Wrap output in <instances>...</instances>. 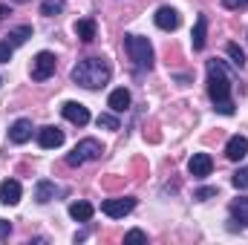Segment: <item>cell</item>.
Wrapping results in <instances>:
<instances>
[{
    "mask_svg": "<svg viewBox=\"0 0 248 245\" xmlns=\"http://www.w3.org/2000/svg\"><path fill=\"white\" fill-rule=\"evenodd\" d=\"M187 170H190L193 179H205V176H211V170H214V159H211L208 153H193L190 162H187Z\"/></svg>",
    "mask_w": 248,
    "mask_h": 245,
    "instance_id": "obj_7",
    "label": "cell"
},
{
    "mask_svg": "<svg viewBox=\"0 0 248 245\" xmlns=\"http://www.w3.org/2000/svg\"><path fill=\"white\" fill-rule=\"evenodd\" d=\"M69 216L75 222H90L93 219V205L90 202H72L69 205Z\"/></svg>",
    "mask_w": 248,
    "mask_h": 245,
    "instance_id": "obj_19",
    "label": "cell"
},
{
    "mask_svg": "<svg viewBox=\"0 0 248 245\" xmlns=\"http://www.w3.org/2000/svg\"><path fill=\"white\" fill-rule=\"evenodd\" d=\"M95 122H98V127H104V130H119V127H122L119 119H116V116H110V113H101Z\"/></svg>",
    "mask_w": 248,
    "mask_h": 245,
    "instance_id": "obj_22",
    "label": "cell"
},
{
    "mask_svg": "<svg viewBox=\"0 0 248 245\" xmlns=\"http://www.w3.org/2000/svg\"><path fill=\"white\" fill-rule=\"evenodd\" d=\"M75 35H78L81 41H87V44H90V41H95V20H93V17L78 20V23H75Z\"/></svg>",
    "mask_w": 248,
    "mask_h": 245,
    "instance_id": "obj_20",
    "label": "cell"
},
{
    "mask_svg": "<svg viewBox=\"0 0 248 245\" xmlns=\"http://www.w3.org/2000/svg\"><path fill=\"white\" fill-rule=\"evenodd\" d=\"M0 202L3 205H17L20 202V182L17 179H3L0 182Z\"/></svg>",
    "mask_w": 248,
    "mask_h": 245,
    "instance_id": "obj_13",
    "label": "cell"
},
{
    "mask_svg": "<svg viewBox=\"0 0 248 245\" xmlns=\"http://www.w3.org/2000/svg\"><path fill=\"white\" fill-rule=\"evenodd\" d=\"M15 3H26V0H15Z\"/></svg>",
    "mask_w": 248,
    "mask_h": 245,
    "instance_id": "obj_31",
    "label": "cell"
},
{
    "mask_svg": "<svg viewBox=\"0 0 248 245\" xmlns=\"http://www.w3.org/2000/svg\"><path fill=\"white\" fill-rule=\"evenodd\" d=\"M9 234H12V225H9L6 219H0V240H6Z\"/></svg>",
    "mask_w": 248,
    "mask_h": 245,
    "instance_id": "obj_29",
    "label": "cell"
},
{
    "mask_svg": "<svg viewBox=\"0 0 248 245\" xmlns=\"http://www.w3.org/2000/svg\"><path fill=\"white\" fill-rule=\"evenodd\" d=\"M144 240H147V234H144V231H139V228H136V231H130V234H124V243H144Z\"/></svg>",
    "mask_w": 248,
    "mask_h": 245,
    "instance_id": "obj_25",
    "label": "cell"
},
{
    "mask_svg": "<svg viewBox=\"0 0 248 245\" xmlns=\"http://www.w3.org/2000/svg\"><path fill=\"white\" fill-rule=\"evenodd\" d=\"M63 0H44L41 3V15H46V17H55V15H61L63 12Z\"/></svg>",
    "mask_w": 248,
    "mask_h": 245,
    "instance_id": "obj_21",
    "label": "cell"
},
{
    "mask_svg": "<svg viewBox=\"0 0 248 245\" xmlns=\"http://www.w3.org/2000/svg\"><path fill=\"white\" fill-rule=\"evenodd\" d=\"M231 182H234L237 190H246V187H248V168H240V170L234 173V179H231Z\"/></svg>",
    "mask_w": 248,
    "mask_h": 245,
    "instance_id": "obj_24",
    "label": "cell"
},
{
    "mask_svg": "<svg viewBox=\"0 0 248 245\" xmlns=\"http://www.w3.org/2000/svg\"><path fill=\"white\" fill-rule=\"evenodd\" d=\"M205 35H208V17H205V15H199V17H196V26H193V35H190V44H193V49H196V52H199V49H205V41H208Z\"/></svg>",
    "mask_w": 248,
    "mask_h": 245,
    "instance_id": "obj_14",
    "label": "cell"
},
{
    "mask_svg": "<svg viewBox=\"0 0 248 245\" xmlns=\"http://www.w3.org/2000/svg\"><path fill=\"white\" fill-rule=\"evenodd\" d=\"M113 69L104 58H84L72 66V81L84 90H101L107 81H110Z\"/></svg>",
    "mask_w": 248,
    "mask_h": 245,
    "instance_id": "obj_2",
    "label": "cell"
},
{
    "mask_svg": "<svg viewBox=\"0 0 248 245\" xmlns=\"http://www.w3.org/2000/svg\"><path fill=\"white\" fill-rule=\"evenodd\" d=\"M63 119L72 124H78V127H84V124H90V110L84 107V104H78V101H66L61 107Z\"/></svg>",
    "mask_w": 248,
    "mask_h": 245,
    "instance_id": "obj_8",
    "label": "cell"
},
{
    "mask_svg": "<svg viewBox=\"0 0 248 245\" xmlns=\"http://www.w3.org/2000/svg\"><path fill=\"white\" fill-rule=\"evenodd\" d=\"M156 26H159V29H165V32L179 29V12H176V9H170V6H162V9L156 12Z\"/></svg>",
    "mask_w": 248,
    "mask_h": 245,
    "instance_id": "obj_10",
    "label": "cell"
},
{
    "mask_svg": "<svg viewBox=\"0 0 248 245\" xmlns=\"http://www.w3.org/2000/svg\"><path fill=\"white\" fill-rule=\"evenodd\" d=\"M228 55H231V61L237 63V66H246V52L237 44H228Z\"/></svg>",
    "mask_w": 248,
    "mask_h": 245,
    "instance_id": "obj_23",
    "label": "cell"
},
{
    "mask_svg": "<svg viewBox=\"0 0 248 245\" xmlns=\"http://www.w3.org/2000/svg\"><path fill=\"white\" fill-rule=\"evenodd\" d=\"M222 6H225V9H246L248 0H222Z\"/></svg>",
    "mask_w": 248,
    "mask_h": 245,
    "instance_id": "obj_28",
    "label": "cell"
},
{
    "mask_svg": "<svg viewBox=\"0 0 248 245\" xmlns=\"http://www.w3.org/2000/svg\"><path fill=\"white\" fill-rule=\"evenodd\" d=\"M101 156V144L95 141V138H81L75 147H72V153L66 156V165L69 168H81V165H87V162H93V159H98Z\"/></svg>",
    "mask_w": 248,
    "mask_h": 245,
    "instance_id": "obj_4",
    "label": "cell"
},
{
    "mask_svg": "<svg viewBox=\"0 0 248 245\" xmlns=\"http://www.w3.org/2000/svg\"><path fill=\"white\" fill-rule=\"evenodd\" d=\"M231 216H234V222L248 228V196H240V199L231 202Z\"/></svg>",
    "mask_w": 248,
    "mask_h": 245,
    "instance_id": "obj_17",
    "label": "cell"
},
{
    "mask_svg": "<svg viewBox=\"0 0 248 245\" xmlns=\"http://www.w3.org/2000/svg\"><path fill=\"white\" fill-rule=\"evenodd\" d=\"M29 138H32V122H29V119H17V122L9 127V141L26 144Z\"/></svg>",
    "mask_w": 248,
    "mask_h": 245,
    "instance_id": "obj_11",
    "label": "cell"
},
{
    "mask_svg": "<svg viewBox=\"0 0 248 245\" xmlns=\"http://www.w3.org/2000/svg\"><path fill=\"white\" fill-rule=\"evenodd\" d=\"M133 208H136V199L133 196H119V199H104L101 202V214H107L110 219H122Z\"/></svg>",
    "mask_w": 248,
    "mask_h": 245,
    "instance_id": "obj_5",
    "label": "cell"
},
{
    "mask_svg": "<svg viewBox=\"0 0 248 245\" xmlns=\"http://www.w3.org/2000/svg\"><path fill=\"white\" fill-rule=\"evenodd\" d=\"M225 156H228L231 162L246 159V156H248V138H246V136H231V138H228V144H225Z\"/></svg>",
    "mask_w": 248,
    "mask_h": 245,
    "instance_id": "obj_12",
    "label": "cell"
},
{
    "mask_svg": "<svg viewBox=\"0 0 248 245\" xmlns=\"http://www.w3.org/2000/svg\"><path fill=\"white\" fill-rule=\"evenodd\" d=\"M208 95L214 101V110L222 116H234V98H231V78L225 75V66L217 61H208Z\"/></svg>",
    "mask_w": 248,
    "mask_h": 245,
    "instance_id": "obj_1",
    "label": "cell"
},
{
    "mask_svg": "<svg viewBox=\"0 0 248 245\" xmlns=\"http://www.w3.org/2000/svg\"><path fill=\"white\" fill-rule=\"evenodd\" d=\"M38 144H41L44 150L61 147L63 144V130H58V127H41V130H38Z\"/></svg>",
    "mask_w": 248,
    "mask_h": 245,
    "instance_id": "obj_9",
    "label": "cell"
},
{
    "mask_svg": "<svg viewBox=\"0 0 248 245\" xmlns=\"http://www.w3.org/2000/svg\"><path fill=\"white\" fill-rule=\"evenodd\" d=\"M29 38H32V26H17V29H9L6 44H9V46H23Z\"/></svg>",
    "mask_w": 248,
    "mask_h": 245,
    "instance_id": "obj_18",
    "label": "cell"
},
{
    "mask_svg": "<svg viewBox=\"0 0 248 245\" xmlns=\"http://www.w3.org/2000/svg\"><path fill=\"white\" fill-rule=\"evenodd\" d=\"M211 196H217V187H202V190H196V199H199V202H205V199H211Z\"/></svg>",
    "mask_w": 248,
    "mask_h": 245,
    "instance_id": "obj_27",
    "label": "cell"
},
{
    "mask_svg": "<svg viewBox=\"0 0 248 245\" xmlns=\"http://www.w3.org/2000/svg\"><path fill=\"white\" fill-rule=\"evenodd\" d=\"M55 193H58V187H55V182H49V179H41V182L35 184V199H38L41 205L52 202V199H55Z\"/></svg>",
    "mask_w": 248,
    "mask_h": 245,
    "instance_id": "obj_16",
    "label": "cell"
},
{
    "mask_svg": "<svg viewBox=\"0 0 248 245\" xmlns=\"http://www.w3.org/2000/svg\"><path fill=\"white\" fill-rule=\"evenodd\" d=\"M124 46L130 52V61L136 63V69H150L153 66V46L147 38L141 35H127L124 38Z\"/></svg>",
    "mask_w": 248,
    "mask_h": 245,
    "instance_id": "obj_3",
    "label": "cell"
},
{
    "mask_svg": "<svg viewBox=\"0 0 248 245\" xmlns=\"http://www.w3.org/2000/svg\"><path fill=\"white\" fill-rule=\"evenodd\" d=\"M6 15H12V12H9V6H0V20H6Z\"/></svg>",
    "mask_w": 248,
    "mask_h": 245,
    "instance_id": "obj_30",
    "label": "cell"
},
{
    "mask_svg": "<svg viewBox=\"0 0 248 245\" xmlns=\"http://www.w3.org/2000/svg\"><path fill=\"white\" fill-rule=\"evenodd\" d=\"M107 107H110L113 113H124V110L130 107V92H127L124 87L113 90V92H110V98H107Z\"/></svg>",
    "mask_w": 248,
    "mask_h": 245,
    "instance_id": "obj_15",
    "label": "cell"
},
{
    "mask_svg": "<svg viewBox=\"0 0 248 245\" xmlns=\"http://www.w3.org/2000/svg\"><path fill=\"white\" fill-rule=\"evenodd\" d=\"M12 49H15V46H9L6 41H0V63H9V61H12Z\"/></svg>",
    "mask_w": 248,
    "mask_h": 245,
    "instance_id": "obj_26",
    "label": "cell"
},
{
    "mask_svg": "<svg viewBox=\"0 0 248 245\" xmlns=\"http://www.w3.org/2000/svg\"><path fill=\"white\" fill-rule=\"evenodd\" d=\"M55 66H58V61H55L52 52H38L32 58V78L35 81H46L49 75H55Z\"/></svg>",
    "mask_w": 248,
    "mask_h": 245,
    "instance_id": "obj_6",
    "label": "cell"
}]
</instances>
